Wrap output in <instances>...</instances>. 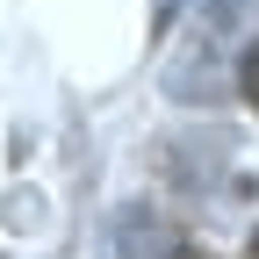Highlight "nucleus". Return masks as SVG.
<instances>
[{"label":"nucleus","instance_id":"1","mask_svg":"<svg viewBox=\"0 0 259 259\" xmlns=\"http://www.w3.org/2000/svg\"><path fill=\"white\" fill-rule=\"evenodd\" d=\"M108 259H180V231H173L166 216H151V209H130L115 223Z\"/></svg>","mask_w":259,"mask_h":259},{"label":"nucleus","instance_id":"2","mask_svg":"<svg viewBox=\"0 0 259 259\" xmlns=\"http://www.w3.org/2000/svg\"><path fill=\"white\" fill-rule=\"evenodd\" d=\"M238 87H245V101L259 108V36L245 44V58H238Z\"/></svg>","mask_w":259,"mask_h":259},{"label":"nucleus","instance_id":"3","mask_svg":"<svg viewBox=\"0 0 259 259\" xmlns=\"http://www.w3.org/2000/svg\"><path fill=\"white\" fill-rule=\"evenodd\" d=\"M252 259H259V231H252Z\"/></svg>","mask_w":259,"mask_h":259}]
</instances>
